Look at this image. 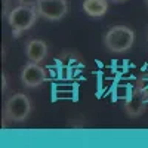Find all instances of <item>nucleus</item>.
Listing matches in <instances>:
<instances>
[{"mask_svg":"<svg viewBox=\"0 0 148 148\" xmlns=\"http://www.w3.org/2000/svg\"><path fill=\"white\" fill-rule=\"evenodd\" d=\"M37 18H39V12H37L36 2H25L12 8L6 19L12 30V36L18 39L24 31L30 30L34 25Z\"/></svg>","mask_w":148,"mask_h":148,"instance_id":"1","label":"nucleus"},{"mask_svg":"<svg viewBox=\"0 0 148 148\" xmlns=\"http://www.w3.org/2000/svg\"><path fill=\"white\" fill-rule=\"evenodd\" d=\"M136 34L127 25H113L104 36V46L111 53H125L133 47Z\"/></svg>","mask_w":148,"mask_h":148,"instance_id":"2","label":"nucleus"},{"mask_svg":"<svg viewBox=\"0 0 148 148\" xmlns=\"http://www.w3.org/2000/svg\"><path fill=\"white\" fill-rule=\"evenodd\" d=\"M33 104L28 95L16 92L10 95L3 107V119L6 123H24L31 114Z\"/></svg>","mask_w":148,"mask_h":148,"instance_id":"3","label":"nucleus"},{"mask_svg":"<svg viewBox=\"0 0 148 148\" xmlns=\"http://www.w3.org/2000/svg\"><path fill=\"white\" fill-rule=\"evenodd\" d=\"M147 105H148V92L142 86V83L138 82L136 86L132 89V92L127 95L123 108H125V113L129 117L136 119L147 111Z\"/></svg>","mask_w":148,"mask_h":148,"instance_id":"4","label":"nucleus"},{"mask_svg":"<svg viewBox=\"0 0 148 148\" xmlns=\"http://www.w3.org/2000/svg\"><path fill=\"white\" fill-rule=\"evenodd\" d=\"M39 16L46 21H61L70 10L67 0H36Z\"/></svg>","mask_w":148,"mask_h":148,"instance_id":"5","label":"nucleus"},{"mask_svg":"<svg viewBox=\"0 0 148 148\" xmlns=\"http://www.w3.org/2000/svg\"><path fill=\"white\" fill-rule=\"evenodd\" d=\"M21 83L24 88L27 89H36L42 86L46 79H47V71L45 67H42V64L37 62H31L28 61V64H25L21 70Z\"/></svg>","mask_w":148,"mask_h":148,"instance_id":"6","label":"nucleus"},{"mask_svg":"<svg viewBox=\"0 0 148 148\" xmlns=\"http://www.w3.org/2000/svg\"><path fill=\"white\" fill-rule=\"evenodd\" d=\"M25 55L31 62L42 64L49 55V46L42 39H30L25 43Z\"/></svg>","mask_w":148,"mask_h":148,"instance_id":"7","label":"nucleus"},{"mask_svg":"<svg viewBox=\"0 0 148 148\" xmlns=\"http://www.w3.org/2000/svg\"><path fill=\"white\" fill-rule=\"evenodd\" d=\"M110 0H83V12L90 18H102L108 10Z\"/></svg>","mask_w":148,"mask_h":148,"instance_id":"8","label":"nucleus"},{"mask_svg":"<svg viewBox=\"0 0 148 148\" xmlns=\"http://www.w3.org/2000/svg\"><path fill=\"white\" fill-rule=\"evenodd\" d=\"M3 2H5V8H3V16H5V18H8L9 12L12 10V8H10V0H3Z\"/></svg>","mask_w":148,"mask_h":148,"instance_id":"9","label":"nucleus"},{"mask_svg":"<svg viewBox=\"0 0 148 148\" xmlns=\"http://www.w3.org/2000/svg\"><path fill=\"white\" fill-rule=\"evenodd\" d=\"M127 0H110V3H114V5H121V3H126Z\"/></svg>","mask_w":148,"mask_h":148,"instance_id":"10","label":"nucleus"},{"mask_svg":"<svg viewBox=\"0 0 148 148\" xmlns=\"http://www.w3.org/2000/svg\"><path fill=\"white\" fill-rule=\"evenodd\" d=\"M19 3H25V2H36V0H16Z\"/></svg>","mask_w":148,"mask_h":148,"instance_id":"11","label":"nucleus"},{"mask_svg":"<svg viewBox=\"0 0 148 148\" xmlns=\"http://www.w3.org/2000/svg\"><path fill=\"white\" fill-rule=\"evenodd\" d=\"M144 2H145V5H147V8H148V0H144Z\"/></svg>","mask_w":148,"mask_h":148,"instance_id":"12","label":"nucleus"}]
</instances>
